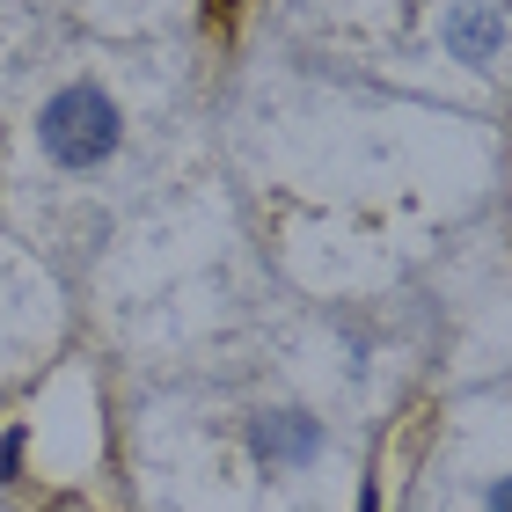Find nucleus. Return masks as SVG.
<instances>
[{
  "label": "nucleus",
  "instance_id": "obj_1",
  "mask_svg": "<svg viewBox=\"0 0 512 512\" xmlns=\"http://www.w3.org/2000/svg\"><path fill=\"white\" fill-rule=\"evenodd\" d=\"M37 139H44V154L59 161V169H96V161L118 154V139H125V118H118V103L103 96V88H59L52 103H44V118H37Z\"/></svg>",
  "mask_w": 512,
  "mask_h": 512
},
{
  "label": "nucleus",
  "instance_id": "obj_2",
  "mask_svg": "<svg viewBox=\"0 0 512 512\" xmlns=\"http://www.w3.org/2000/svg\"><path fill=\"white\" fill-rule=\"evenodd\" d=\"M447 52L461 66H491L505 52V8H491V0H461V8L447 15Z\"/></svg>",
  "mask_w": 512,
  "mask_h": 512
},
{
  "label": "nucleus",
  "instance_id": "obj_3",
  "mask_svg": "<svg viewBox=\"0 0 512 512\" xmlns=\"http://www.w3.org/2000/svg\"><path fill=\"white\" fill-rule=\"evenodd\" d=\"M249 447L264 461H308L322 447V425L300 417V410H278V417H256V425H249Z\"/></svg>",
  "mask_w": 512,
  "mask_h": 512
},
{
  "label": "nucleus",
  "instance_id": "obj_4",
  "mask_svg": "<svg viewBox=\"0 0 512 512\" xmlns=\"http://www.w3.org/2000/svg\"><path fill=\"white\" fill-rule=\"evenodd\" d=\"M491 512H512V476H498V483H491Z\"/></svg>",
  "mask_w": 512,
  "mask_h": 512
}]
</instances>
